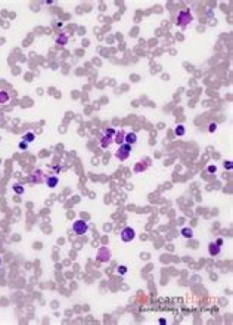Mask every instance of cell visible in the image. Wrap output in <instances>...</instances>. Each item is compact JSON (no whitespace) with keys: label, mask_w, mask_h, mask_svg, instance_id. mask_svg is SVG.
I'll list each match as a JSON object with an SVG mask.
<instances>
[{"label":"cell","mask_w":233,"mask_h":325,"mask_svg":"<svg viewBox=\"0 0 233 325\" xmlns=\"http://www.w3.org/2000/svg\"><path fill=\"white\" fill-rule=\"evenodd\" d=\"M72 231H74L75 235H84V234H87V231H89V225L84 220H77L72 225Z\"/></svg>","instance_id":"cell-1"},{"label":"cell","mask_w":233,"mask_h":325,"mask_svg":"<svg viewBox=\"0 0 233 325\" xmlns=\"http://www.w3.org/2000/svg\"><path fill=\"white\" fill-rule=\"evenodd\" d=\"M130 151H131V145L123 144L121 146H120V151L117 152V158H120L121 161L127 160V157L130 155Z\"/></svg>","instance_id":"cell-2"},{"label":"cell","mask_w":233,"mask_h":325,"mask_svg":"<svg viewBox=\"0 0 233 325\" xmlns=\"http://www.w3.org/2000/svg\"><path fill=\"white\" fill-rule=\"evenodd\" d=\"M134 236H136V232H134V229L133 228H124L123 231H121V239L124 241V242H130V241H133L134 239Z\"/></svg>","instance_id":"cell-3"},{"label":"cell","mask_w":233,"mask_h":325,"mask_svg":"<svg viewBox=\"0 0 233 325\" xmlns=\"http://www.w3.org/2000/svg\"><path fill=\"white\" fill-rule=\"evenodd\" d=\"M126 139H124V142H126L127 145H136V142H137V136H136V133H127L126 136H124Z\"/></svg>","instance_id":"cell-4"},{"label":"cell","mask_w":233,"mask_h":325,"mask_svg":"<svg viewBox=\"0 0 233 325\" xmlns=\"http://www.w3.org/2000/svg\"><path fill=\"white\" fill-rule=\"evenodd\" d=\"M208 250H210V254H211V256H217V254H220V245H218V244H214V242H211Z\"/></svg>","instance_id":"cell-5"},{"label":"cell","mask_w":233,"mask_h":325,"mask_svg":"<svg viewBox=\"0 0 233 325\" xmlns=\"http://www.w3.org/2000/svg\"><path fill=\"white\" fill-rule=\"evenodd\" d=\"M181 235H183L184 238H193V231H192L190 228H183V229H181Z\"/></svg>","instance_id":"cell-6"},{"label":"cell","mask_w":233,"mask_h":325,"mask_svg":"<svg viewBox=\"0 0 233 325\" xmlns=\"http://www.w3.org/2000/svg\"><path fill=\"white\" fill-rule=\"evenodd\" d=\"M58 178H49V179H47V185H49V186H50V188H55V186H56V185H58Z\"/></svg>","instance_id":"cell-7"},{"label":"cell","mask_w":233,"mask_h":325,"mask_svg":"<svg viewBox=\"0 0 233 325\" xmlns=\"http://www.w3.org/2000/svg\"><path fill=\"white\" fill-rule=\"evenodd\" d=\"M174 133H176L177 136H183V135H184V127L181 126V124H179V126L176 127V130H174Z\"/></svg>","instance_id":"cell-8"},{"label":"cell","mask_w":233,"mask_h":325,"mask_svg":"<svg viewBox=\"0 0 233 325\" xmlns=\"http://www.w3.org/2000/svg\"><path fill=\"white\" fill-rule=\"evenodd\" d=\"M124 136H126V133H124V132H120V133H118V136H117V138H118V139H117V142H118V144H123V142H124V139H123Z\"/></svg>","instance_id":"cell-9"},{"label":"cell","mask_w":233,"mask_h":325,"mask_svg":"<svg viewBox=\"0 0 233 325\" xmlns=\"http://www.w3.org/2000/svg\"><path fill=\"white\" fill-rule=\"evenodd\" d=\"M9 99V96L6 95V93H0V104H3V102H6Z\"/></svg>","instance_id":"cell-10"},{"label":"cell","mask_w":233,"mask_h":325,"mask_svg":"<svg viewBox=\"0 0 233 325\" xmlns=\"http://www.w3.org/2000/svg\"><path fill=\"white\" fill-rule=\"evenodd\" d=\"M126 272H127V268H126V266H120V268H118V273H123V275H124Z\"/></svg>","instance_id":"cell-11"},{"label":"cell","mask_w":233,"mask_h":325,"mask_svg":"<svg viewBox=\"0 0 233 325\" xmlns=\"http://www.w3.org/2000/svg\"><path fill=\"white\" fill-rule=\"evenodd\" d=\"M215 129H217V124H215V123H211L208 130H210V132H215Z\"/></svg>","instance_id":"cell-12"},{"label":"cell","mask_w":233,"mask_h":325,"mask_svg":"<svg viewBox=\"0 0 233 325\" xmlns=\"http://www.w3.org/2000/svg\"><path fill=\"white\" fill-rule=\"evenodd\" d=\"M15 191H16L18 194H22V192H24V189H22V188H21L19 185H16V186H15Z\"/></svg>","instance_id":"cell-13"},{"label":"cell","mask_w":233,"mask_h":325,"mask_svg":"<svg viewBox=\"0 0 233 325\" xmlns=\"http://www.w3.org/2000/svg\"><path fill=\"white\" fill-rule=\"evenodd\" d=\"M33 138H34V136H33L31 133H30V135H27V141H28V142H31V141H33Z\"/></svg>","instance_id":"cell-14"},{"label":"cell","mask_w":233,"mask_h":325,"mask_svg":"<svg viewBox=\"0 0 233 325\" xmlns=\"http://www.w3.org/2000/svg\"><path fill=\"white\" fill-rule=\"evenodd\" d=\"M208 172H215V166H210V167H208Z\"/></svg>","instance_id":"cell-15"}]
</instances>
